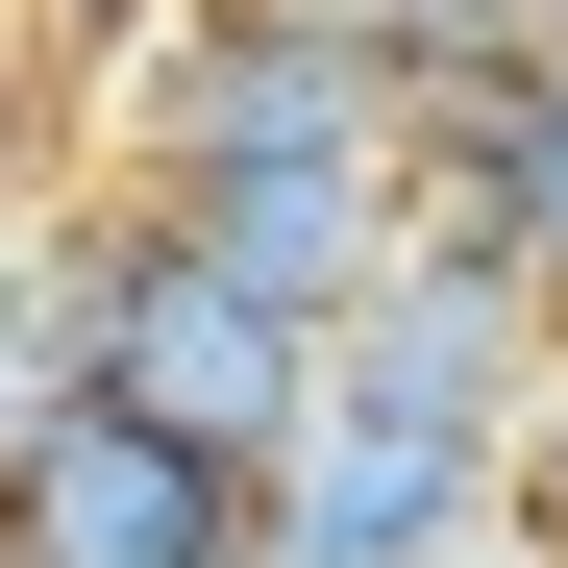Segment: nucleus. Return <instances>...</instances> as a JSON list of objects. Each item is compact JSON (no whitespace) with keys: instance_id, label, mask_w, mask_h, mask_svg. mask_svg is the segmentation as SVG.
<instances>
[{"instance_id":"obj_1","label":"nucleus","mask_w":568,"mask_h":568,"mask_svg":"<svg viewBox=\"0 0 568 568\" xmlns=\"http://www.w3.org/2000/svg\"><path fill=\"white\" fill-rule=\"evenodd\" d=\"M74 173H124V199L396 173V26H346V0H100L74 26Z\"/></svg>"},{"instance_id":"obj_2","label":"nucleus","mask_w":568,"mask_h":568,"mask_svg":"<svg viewBox=\"0 0 568 568\" xmlns=\"http://www.w3.org/2000/svg\"><path fill=\"white\" fill-rule=\"evenodd\" d=\"M100 396L173 420V445H223V469H272V445L322 420V322L247 297L173 199H124V173H100Z\"/></svg>"},{"instance_id":"obj_3","label":"nucleus","mask_w":568,"mask_h":568,"mask_svg":"<svg viewBox=\"0 0 568 568\" xmlns=\"http://www.w3.org/2000/svg\"><path fill=\"white\" fill-rule=\"evenodd\" d=\"M0 568H272V469L173 445L124 396H50V420H0Z\"/></svg>"},{"instance_id":"obj_4","label":"nucleus","mask_w":568,"mask_h":568,"mask_svg":"<svg viewBox=\"0 0 568 568\" xmlns=\"http://www.w3.org/2000/svg\"><path fill=\"white\" fill-rule=\"evenodd\" d=\"M519 519V445L469 420H396V396H322L297 445H272V568H445Z\"/></svg>"},{"instance_id":"obj_5","label":"nucleus","mask_w":568,"mask_h":568,"mask_svg":"<svg viewBox=\"0 0 568 568\" xmlns=\"http://www.w3.org/2000/svg\"><path fill=\"white\" fill-rule=\"evenodd\" d=\"M100 396V173H50L26 223H0V420Z\"/></svg>"},{"instance_id":"obj_6","label":"nucleus","mask_w":568,"mask_h":568,"mask_svg":"<svg viewBox=\"0 0 568 568\" xmlns=\"http://www.w3.org/2000/svg\"><path fill=\"white\" fill-rule=\"evenodd\" d=\"M50 173H74V26H50V0H0V223H26Z\"/></svg>"},{"instance_id":"obj_7","label":"nucleus","mask_w":568,"mask_h":568,"mask_svg":"<svg viewBox=\"0 0 568 568\" xmlns=\"http://www.w3.org/2000/svg\"><path fill=\"white\" fill-rule=\"evenodd\" d=\"M519 297L568 322V100H544V173H519Z\"/></svg>"},{"instance_id":"obj_8","label":"nucleus","mask_w":568,"mask_h":568,"mask_svg":"<svg viewBox=\"0 0 568 568\" xmlns=\"http://www.w3.org/2000/svg\"><path fill=\"white\" fill-rule=\"evenodd\" d=\"M519 544H568V346H544V420H519Z\"/></svg>"},{"instance_id":"obj_9","label":"nucleus","mask_w":568,"mask_h":568,"mask_svg":"<svg viewBox=\"0 0 568 568\" xmlns=\"http://www.w3.org/2000/svg\"><path fill=\"white\" fill-rule=\"evenodd\" d=\"M445 568H568V544H519V519H495V544H445Z\"/></svg>"},{"instance_id":"obj_10","label":"nucleus","mask_w":568,"mask_h":568,"mask_svg":"<svg viewBox=\"0 0 568 568\" xmlns=\"http://www.w3.org/2000/svg\"><path fill=\"white\" fill-rule=\"evenodd\" d=\"M346 26H420V0H346Z\"/></svg>"}]
</instances>
